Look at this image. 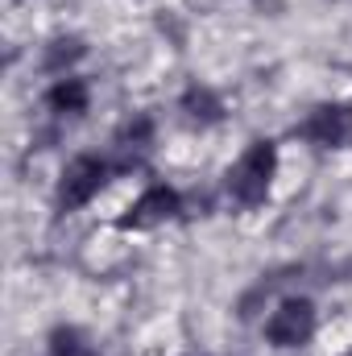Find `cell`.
Returning <instances> with one entry per match:
<instances>
[{"instance_id": "cell-1", "label": "cell", "mask_w": 352, "mask_h": 356, "mask_svg": "<svg viewBox=\"0 0 352 356\" xmlns=\"http://www.w3.org/2000/svg\"><path fill=\"white\" fill-rule=\"evenodd\" d=\"M273 170H278L273 141H253L228 170V195L241 207H257V203H265V195L273 186Z\"/></svg>"}, {"instance_id": "cell-2", "label": "cell", "mask_w": 352, "mask_h": 356, "mask_svg": "<svg viewBox=\"0 0 352 356\" xmlns=\"http://www.w3.org/2000/svg\"><path fill=\"white\" fill-rule=\"evenodd\" d=\"M108 182V162L95 154H79L75 162H67L63 182H58V207L63 211H79L83 203H91L99 195V186Z\"/></svg>"}, {"instance_id": "cell-3", "label": "cell", "mask_w": 352, "mask_h": 356, "mask_svg": "<svg viewBox=\"0 0 352 356\" xmlns=\"http://www.w3.org/2000/svg\"><path fill=\"white\" fill-rule=\"evenodd\" d=\"M265 336L273 348H298L315 336V307L307 298H286L278 311L265 319Z\"/></svg>"}, {"instance_id": "cell-4", "label": "cell", "mask_w": 352, "mask_h": 356, "mask_svg": "<svg viewBox=\"0 0 352 356\" xmlns=\"http://www.w3.org/2000/svg\"><path fill=\"white\" fill-rule=\"evenodd\" d=\"M298 133H303L311 145L340 149V145L352 141V108H344V104H319V108L303 120Z\"/></svg>"}, {"instance_id": "cell-5", "label": "cell", "mask_w": 352, "mask_h": 356, "mask_svg": "<svg viewBox=\"0 0 352 356\" xmlns=\"http://www.w3.org/2000/svg\"><path fill=\"white\" fill-rule=\"evenodd\" d=\"M178 211H182L178 191H170V186H150V191L129 207V216L120 220V228H137V232H145V228H158V224L175 220Z\"/></svg>"}, {"instance_id": "cell-6", "label": "cell", "mask_w": 352, "mask_h": 356, "mask_svg": "<svg viewBox=\"0 0 352 356\" xmlns=\"http://www.w3.org/2000/svg\"><path fill=\"white\" fill-rule=\"evenodd\" d=\"M46 104L63 116H79V112H88V83L83 79H58L46 91Z\"/></svg>"}, {"instance_id": "cell-7", "label": "cell", "mask_w": 352, "mask_h": 356, "mask_svg": "<svg viewBox=\"0 0 352 356\" xmlns=\"http://www.w3.org/2000/svg\"><path fill=\"white\" fill-rule=\"evenodd\" d=\"M182 112H186L191 124H216V120L224 116V104H220L207 88H191L182 95Z\"/></svg>"}, {"instance_id": "cell-8", "label": "cell", "mask_w": 352, "mask_h": 356, "mask_svg": "<svg viewBox=\"0 0 352 356\" xmlns=\"http://www.w3.org/2000/svg\"><path fill=\"white\" fill-rule=\"evenodd\" d=\"M50 353L54 356H95L91 353V344L75 332V327H58V332L50 336Z\"/></svg>"}, {"instance_id": "cell-9", "label": "cell", "mask_w": 352, "mask_h": 356, "mask_svg": "<svg viewBox=\"0 0 352 356\" xmlns=\"http://www.w3.org/2000/svg\"><path fill=\"white\" fill-rule=\"evenodd\" d=\"M349 356H352V353H349Z\"/></svg>"}]
</instances>
